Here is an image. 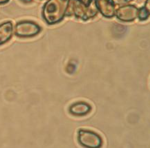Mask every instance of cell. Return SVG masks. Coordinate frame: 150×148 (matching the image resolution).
I'll use <instances>...</instances> for the list:
<instances>
[{"mask_svg":"<svg viewBox=\"0 0 150 148\" xmlns=\"http://www.w3.org/2000/svg\"><path fill=\"white\" fill-rule=\"evenodd\" d=\"M70 0H47L42 8V17L48 25L59 23L66 16Z\"/></svg>","mask_w":150,"mask_h":148,"instance_id":"6da1fadb","label":"cell"},{"mask_svg":"<svg viewBox=\"0 0 150 148\" xmlns=\"http://www.w3.org/2000/svg\"><path fill=\"white\" fill-rule=\"evenodd\" d=\"M97 13L98 10L96 8L94 0H92L88 5L83 4L79 0H70L66 16L74 15L76 18L82 19V20H88V19L95 17Z\"/></svg>","mask_w":150,"mask_h":148,"instance_id":"7a4b0ae2","label":"cell"},{"mask_svg":"<svg viewBox=\"0 0 150 148\" xmlns=\"http://www.w3.org/2000/svg\"><path fill=\"white\" fill-rule=\"evenodd\" d=\"M132 0H112V2L114 3V5H118V6H124V5H128V4L131 2Z\"/></svg>","mask_w":150,"mask_h":148,"instance_id":"30bf717a","label":"cell"},{"mask_svg":"<svg viewBox=\"0 0 150 148\" xmlns=\"http://www.w3.org/2000/svg\"><path fill=\"white\" fill-rule=\"evenodd\" d=\"M79 1H81L82 3L85 4V5H88V4L90 3L91 1H92V0H79Z\"/></svg>","mask_w":150,"mask_h":148,"instance_id":"8fae6325","label":"cell"},{"mask_svg":"<svg viewBox=\"0 0 150 148\" xmlns=\"http://www.w3.org/2000/svg\"><path fill=\"white\" fill-rule=\"evenodd\" d=\"M13 25L10 21H5L0 24V45L8 42L13 36Z\"/></svg>","mask_w":150,"mask_h":148,"instance_id":"52a82bcc","label":"cell"},{"mask_svg":"<svg viewBox=\"0 0 150 148\" xmlns=\"http://www.w3.org/2000/svg\"><path fill=\"white\" fill-rule=\"evenodd\" d=\"M149 12L150 10L146 9L145 7H141V8L138 9V12H137V18L142 21L146 20V19H148L149 17Z\"/></svg>","mask_w":150,"mask_h":148,"instance_id":"9c48e42d","label":"cell"},{"mask_svg":"<svg viewBox=\"0 0 150 148\" xmlns=\"http://www.w3.org/2000/svg\"><path fill=\"white\" fill-rule=\"evenodd\" d=\"M97 10L106 18H112L115 15V5L112 0H94Z\"/></svg>","mask_w":150,"mask_h":148,"instance_id":"8992f818","label":"cell"},{"mask_svg":"<svg viewBox=\"0 0 150 148\" xmlns=\"http://www.w3.org/2000/svg\"><path fill=\"white\" fill-rule=\"evenodd\" d=\"M137 12H138V8L136 6L128 4V5L120 6L118 9H115V16L121 21L130 22L137 18Z\"/></svg>","mask_w":150,"mask_h":148,"instance_id":"5b68a950","label":"cell"},{"mask_svg":"<svg viewBox=\"0 0 150 148\" xmlns=\"http://www.w3.org/2000/svg\"><path fill=\"white\" fill-rule=\"evenodd\" d=\"M9 0H0V4H6L8 3Z\"/></svg>","mask_w":150,"mask_h":148,"instance_id":"7c38bea8","label":"cell"},{"mask_svg":"<svg viewBox=\"0 0 150 148\" xmlns=\"http://www.w3.org/2000/svg\"><path fill=\"white\" fill-rule=\"evenodd\" d=\"M78 143L84 148H101L102 138L98 133L88 129H80L77 133Z\"/></svg>","mask_w":150,"mask_h":148,"instance_id":"3957f363","label":"cell"},{"mask_svg":"<svg viewBox=\"0 0 150 148\" xmlns=\"http://www.w3.org/2000/svg\"><path fill=\"white\" fill-rule=\"evenodd\" d=\"M22 2H26V3H28V2H31L32 0H21Z\"/></svg>","mask_w":150,"mask_h":148,"instance_id":"4fadbf2b","label":"cell"},{"mask_svg":"<svg viewBox=\"0 0 150 148\" xmlns=\"http://www.w3.org/2000/svg\"><path fill=\"white\" fill-rule=\"evenodd\" d=\"M14 34L20 38H29L39 34L41 27L37 23L29 20L19 21L13 27Z\"/></svg>","mask_w":150,"mask_h":148,"instance_id":"277c9868","label":"cell"},{"mask_svg":"<svg viewBox=\"0 0 150 148\" xmlns=\"http://www.w3.org/2000/svg\"><path fill=\"white\" fill-rule=\"evenodd\" d=\"M91 111V106L86 102H76L69 108V112L74 116H84Z\"/></svg>","mask_w":150,"mask_h":148,"instance_id":"ba28073f","label":"cell"}]
</instances>
